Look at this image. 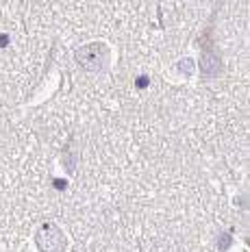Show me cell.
Listing matches in <instances>:
<instances>
[{
	"mask_svg": "<svg viewBox=\"0 0 250 252\" xmlns=\"http://www.w3.org/2000/svg\"><path fill=\"white\" fill-rule=\"evenodd\" d=\"M105 48L98 44H90L85 46V48L79 50V55H76V59L83 67H87V70H100L102 63H105Z\"/></svg>",
	"mask_w": 250,
	"mask_h": 252,
	"instance_id": "7a4b0ae2",
	"label": "cell"
},
{
	"mask_svg": "<svg viewBox=\"0 0 250 252\" xmlns=\"http://www.w3.org/2000/svg\"><path fill=\"white\" fill-rule=\"evenodd\" d=\"M37 244H39V248L44 252H61V248L65 246L61 230L57 226H53V224H46V226L39 230Z\"/></svg>",
	"mask_w": 250,
	"mask_h": 252,
	"instance_id": "6da1fadb",
	"label": "cell"
}]
</instances>
